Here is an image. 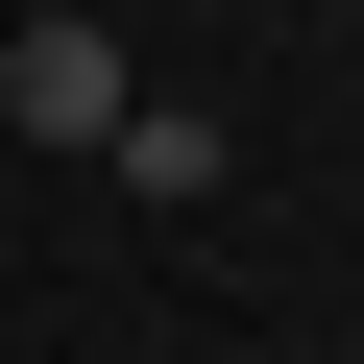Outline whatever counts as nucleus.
<instances>
[{
    "instance_id": "1",
    "label": "nucleus",
    "mask_w": 364,
    "mask_h": 364,
    "mask_svg": "<svg viewBox=\"0 0 364 364\" xmlns=\"http://www.w3.org/2000/svg\"><path fill=\"white\" fill-rule=\"evenodd\" d=\"M122 97H146V73H122V25H97V0H49V25L0 49V122H49V146H122Z\"/></svg>"
}]
</instances>
